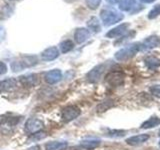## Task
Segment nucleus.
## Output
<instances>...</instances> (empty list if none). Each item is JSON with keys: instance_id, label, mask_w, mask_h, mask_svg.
Returning a JSON list of instances; mask_svg holds the SVG:
<instances>
[{"instance_id": "f257e3e1", "label": "nucleus", "mask_w": 160, "mask_h": 150, "mask_svg": "<svg viewBox=\"0 0 160 150\" xmlns=\"http://www.w3.org/2000/svg\"><path fill=\"white\" fill-rule=\"evenodd\" d=\"M139 51H141V45H140V42L128 44L115 53V59L120 62L127 61V60L133 58Z\"/></svg>"}, {"instance_id": "f03ea898", "label": "nucleus", "mask_w": 160, "mask_h": 150, "mask_svg": "<svg viewBox=\"0 0 160 150\" xmlns=\"http://www.w3.org/2000/svg\"><path fill=\"white\" fill-rule=\"evenodd\" d=\"M37 63H38L37 56H35V55H26V56H22L12 61L11 69L14 72H19L26 68L33 67Z\"/></svg>"}, {"instance_id": "7ed1b4c3", "label": "nucleus", "mask_w": 160, "mask_h": 150, "mask_svg": "<svg viewBox=\"0 0 160 150\" xmlns=\"http://www.w3.org/2000/svg\"><path fill=\"white\" fill-rule=\"evenodd\" d=\"M100 17L104 26H111V25L120 22L124 18V15L114 9H103L100 12Z\"/></svg>"}, {"instance_id": "20e7f679", "label": "nucleus", "mask_w": 160, "mask_h": 150, "mask_svg": "<svg viewBox=\"0 0 160 150\" xmlns=\"http://www.w3.org/2000/svg\"><path fill=\"white\" fill-rule=\"evenodd\" d=\"M125 75L121 71H111L105 76V81L111 87L121 86L124 83Z\"/></svg>"}, {"instance_id": "39448f33", "label": "nucleus", "mask_w": 160, "mask_h": 150, "mask_svg": "<svg viewBox=\"0 0 160 150\" xmlns=\"http://www.w3.org/2000/svg\"><path fill=\"white\" fill-rule=\"evenodd\" d=\"M43 126H44V123L40 119L31 118V119H28L26 123H25L24 130H25V132L28 134H34V133L41 131Z\"/></svg>"}, {"instance_id": "423d86ee", "label": "nucleus", "mask_w": 160, "mask_h": 150, "mask_svg": "<svg viewBox=\"0 0 160 150\" xmlns=\"http://www.w3.org/2000/svg\"><path fill=\"white\" fill-rule=\"evenodd\" d=\"M81 111H80L79 107L75 106V105H71V106L65 107L62 112H61V119L64 122H69L72 121L75 118H77Z\"/></svg>"}, {"instance_id": "0eeeda50", "label": "nucleus", "mask_w": 160, "mask_h": 150, "mask_svg": "<svg viewBox=\"0 0 160 150\" xmlns=\"http://www.w3.org/2000/svg\"><path fill=\"white\" fill-rule=\"evenodd\" d=\"M105 69H106V64H105V63L99 64V65H97V66H95L93 69H91L87 73V75H86L87 80L89 82H91V83L98 82L100 80V78H101L102 74L104 73Z\"/></svg>"}, {"instance_id": "6e6552de", "label": "nucleus", "mask_w": 160, "mask_h": 150, "mask_svg": "<svg viewBox=\"0 0 160 150\" xmlns=\"http://www.w3.org/2000/svg\"><path fill=\"white\" fill-rule=\"evenodd\" d=\"M129 28V23H122L118 25V26L112 28L111 30L106 33V37L108 38H118L121 37L123 35L128 31Z\"/></svg>"}, {"instance_id": "1a4fd4ad", "label": "nucleus", "mask_w": 160, "mask_h": 150, "mask_svg": "<svg viewBox=\"0 0 160 150\" xmlns=\"http://www.w3.org/2000/svg\"><path fill=\"white\" fill-rule=\"evenodd\" d=\"M141 45V50H150L160 46V37L156 35H152L147 38H145L142 42H140Z\"/></svg>"}, {"instance_id": "9d476101", "label": "nucleus", "mask_w": 160, "mask_h": 150, "mask_svg": "<svg viewBox=\"0 0 160 150\" xmlns=\"http://www.w3.org/2000/svg\"><path fill=\"white\" fill-rule=\"evenodd\" d=\"M19 81L25 87H34L39 83V79L36 74H28L19 77Z\"/></svg>"}, {"instance_id": "9b49d317", "label": "nucleus", "mask_w": 160, "mask_h": 150, "mask_svg": "<svg viewBox=\"0 0 160 150\" xmlns=\"http://www.w3.org/2000/svg\"><path fill=\"white\" fill-rule=\"evenodd\" d=\"M62 78V72L59 69H53L45 74L44 79L48 84H55L59 82Z\"/></svg>"}, {"instance_id": "f8f14e48", "label": "nucleus", "mask_w": 160, "mask_h": 150, "mask_svg": "<svg viewBox=\"0 0 160 150\" xmlns=\"http://www.w3.org/2000/svg\"><path fill=\"white\" fill-rule=\"evenodd\" d=\"M89 37H90V31L86 28L83 27L77 28L74 32V39L78 44L85 42Z\"/></svg>"}, {"instance_id": "ddd939ff", "label": "nucleus", "mask_w": 160, "mask_h": 150, "mask_svg": "<svg viewBox=\"0 0 160 150\" xmlns=\"http://www.w3.org/2000/svg\"><path fill=\"white\" fill-rule=\"evenodd\" d=\"M59 56V50L56 47H49L41 53V58L44 61H52Z\"/></svg>"}, {"instance_id": "4468645a", "label": "nucleus", "mask_w": 160, "mask_h": 150, "mask_svg": "<svg viewBox=\"0 0 160 150\" xmlns=\"http://www.w3.org/2000/svg\"><path fill=\"white\" fill-rule=\"evenodd\" d=\"M149 139V135L147 134H139V135H134L126 139V143L131 146H137L144 142H146Z\"/></svg>"}, {"instance_id": "2eb2a0df", "label": "nucleus", "mask_w": 160, "mask_h": 150, "mask_svg": "<svg viewBox=\"0 0 160 150\" xmlns=\"http://www.w3.org/2000/svg\"><path fill=\"white\" fill-rule=\"evenodd\" d=\"M15 86H16V80L13 78L2 80V81H0V93L10 91Z\"/></svg>"}, {"instance_id": "dca6fc26", "label": "nucleus", "mask_w": 160, "mask_h": 150, "mask_svg": "<svg viewBox=\"0 0 160 150\" xmlns=\"http://www.w3.org/2000/svg\"><path fill=\"white\" fill-rule=\"evenodd\" d=\"M68 147L66 141H51L45 145V150H65Z\"/></svg>"}, {"instance_id": "f3484780", "label": "nucleus", "mask_w": 160, "mask_h": 150, "mask_svg": "<svg viewBox=\"0 0 160 150\" xmlns=\"http://www.w3.org/2000/svg\"><path fill=\"white\" fill-rule=\"evenodd\" d=\"M100 143H101V141L98 139H85L80 142V146L86 150H93L97 148Z\"/></svg>"}, {"instance_id": "a211bd4d", "label": "nucleus", "mask_w": 160, "mask_h": 150, "mask_svg": "<svg viewBox=\"0 0 160 150\" xmlns=\"http://www.w3.org/2000/svg\"><path fill=\"white\" fill-rule=\"evenodd\" d=\"M144 63L150 70H156L160 67V59L155 56H148L144 59Z\"/></svg>"}, {"instance_id": "6ab92c4d", "label": "nucleus", "mask_w": 160, "mask_h": 150, "mask_svg": "<svg viewBox=\"0 0 160 150\" xmlns=\"http://www.w3.org/2000/svg\"><path fill=\"white\" fill-rule=\"evenodd\" d=\"M136 0H120L119 1V9L121 11L131 12L132 9L136 5Z\"/></svg>"}, {"instance_id": "aec40b11", "label": "nucleus", "mask_w": 160, "mask_h": 150, "mask_svg": "<svg viewBox=\"0 0 160 150\" xmlns=\"http://www.w3.org/2000/svg\"><path fill=\"white\" fill-rule=\"evenodd\" d=\"M87 26L94 33H98L100 30H101V25H100V22H99L98 18L94 17V16L91 17L87 21Z\"/></svg>"}, {"instance_id": "412c9836", "label": "nucleus", "mask_w": 160, "mask_h": 150, "mask_svg": "<svg viewBox=\"0 0 160 150\" xmlns=\"http://www.w3.org/2000/svg\"><path fill=\"white\" fill-rule=\"evenodd\" d=\"M159 124H160V118H158L157 116H152V117H150L148 120H146L145 122L142 123L141 128L149 129V128L156 127L157 125H159Z\"/></svg>"}, {"instance_id": "4be33fe9", "label": "nucleus", "mask_w": 160, "mask_h": 150, "mask_svg": "<svg viewBox=\"0 0 160 150\" xmlns=\"http://www.w3.org/2000/svg\"><path fill=\"white\" fill-rule=\"evenodd\" d=\"M17 122H18V119H15V118H13V119H11L9 121L8 119H6V120H4V122H3V124H1V129H2V132L3 133H6L8 130H11L15 125L17 124Z\"/></svg>"}, {"instance_id": "5701e85b", "label": "nucleus", "mask_w": 160, "mask_h": 150, "mask_svg": "<svg viewBox=\"0 0 160 150\" xmlns=\"http://www.w3.org/2000/svg\"><path fill=\"white\" fill-rule=\"evenodd\" d=\"M59 46H60V51H61V53H67L73 49L74 44L71 40H64V41L60 43Z\"/></svg>"}, {"instance_id": "b1692460", "label": "nucleus", "mask_w": 160, "mask_h": 150, "mask_svg": "<svg viewBox=\"0 0 160 150\" xmlns=\"http://www.w3.org/2000/svg\"><path fill=\"white\" fill-rule=\"evenodd\" d=\"M160 15V4H156L148 13V19H155Z\"/></svg>"}, {"instance_id": "393cba45", "label": "nucleus", "mask_w": 160, "mask_h": 150, "mask_svg": "<svg viewBox=\"0 0 160 150\" xmlns=\"http://www.w3.org/2000/svg\"><path fill=\"white\" fill-rule=\"evenodd\" d=\"M85 2H86V5L89 9L95 10L99 7L100 3H101V0H85Z\"/></svg>"}, {"instance_id": "a878e982", "label": "nucleus", "mask_w": 160, "mask_h": 150, "mask_svg": "<svg viewBox=\"0 0 160 150\" xmlns=\"http://www.w3.org/2000/svg\"><path fill=\"white\" fill-rule=\"evenodd\" d=\"M113 105V103L111 101H104L102 102L101 104H99L98 106H97V111L98 112H103V111H106V110L109 108V107H111Z\"/></svg>"}, {"instance_id": "bb28decb", "label": "nucleus", "mask_w": 160, "mask_h": 150, "mask_svg": "<svg viewBox=\"0 0 160 150\" xmlns=\"http://www.w3.org/2000/svg\"><path fill=\"white\" fill-rule=\"evenodd\" d=\"M44 137H46V133L45 132H42V131H39L37 133H34V134H31V137H30V140L31 141H38V140H41L43 139Z\"/></svg>"}, {"instance_id": "cd10ccee", "label": "nucleus", "mask_w": 160, "mask_h": 150, "mask_svg": "<svg viewBox=\"0 0 160 150\" xmlns=\"http://www.w3.org/2000/svg\"><path fill=\"white\" fill-rule=\"evenodd\" d=\"M150 93H151L153 96L160 98V84L153 85V86L150 87Z\"/></svg>"}, {"instance_id": "c85d7f7f", "label": "nucleus", "mask_w": 160, "mask_h": 150, "mask_svg": "<svg viewBox=\"0 0 160 150\" xmlns=\"http://www.w3.org/2000/svg\"><path fill=\"white\" fill-rule=\"evenodd\" d=\"M7 72V66L4 62L0 61V76Z\"/></svg>"}, {"instance_id": "c756f323", "label": "nucleus", "mask_w": 160, "mask_h": 150, "mask_svg": "<svg viewBox=\"0 0 160 150\" xmlns=\"http://www.w3.org/2000/svg\"><path fill=\"white\" fill-rule=\"evenodd\" d=\"M5 36H6V32H5V29L3 26L0 25V43H1L3 40L5 39Z\"/></svg>"}, {"instance_id": "7c9ffc66", "label": "nucleus", "mask_w": 160, "mask_h": 150, "mask_svg": "<svg viewBox=\"0 0 160 150\" xmlns=\"http://www.w3.org/2000/svg\"><path fill=\"white\" fill-rule=\"evenodd\" d=\"M106 1H107L109 4H112V5H114V4H116V3H119L120 0H106Z\"/></svg>"}, {"instance_id": "2f4dec72", "label": "nucleus", "mask_w": 160, "mask_h": 150, "mask_svg": "<svg viewBox=\"0 0 160 150\" xmlns=\"http://www.w3.org/2000/svg\"><path fill=\"white\" fill-rule=\"evenodd\" d=\"M26 150H40V147L38 146V145H34V146L30 147V148H28Z\"/></svg>"}, {"instance_id": "473e14b6", "label": "nucleus", "mask_w": 160, "mask_h": 150, "mask_svg": "<svg viewBox=\"0 0 160 150\" xmlns=\"http://www.w3.org/2000/svg\"><path fill=\"white\" fill-rule=\"evenodd\" d=\"M142 3H145V4H148V3H152V2H154L155 0H140Z\"/></svg>"}, {"instance_id": "72a5a7b5", "label": "nucleus", "mask_w": 160, "mask_h": 150, "mask_svg": "<svg viewBox=\"0 0 160 150\" xmlns=\"http://www.w3.org/2000/svg\"><path fill=\"white\" fill-rule=\"evenodd\" d=\"M63 1L67 2V3H73V2H75V1H77V0H63Z\"/></svg>"}, {"instance_id": "f704fd0d", "label": "nucleus", "mask_w": 160, "mask_h": 150, "mask_svg": "<svg viewBox=\"0 0 160 150\" xmlns=\"http://www.w3.org/2000/svg\"><path fill=\"white\" fill-rule=\"evenodd\" d=\"M10 1H15V0H10Z\"/></svg>"}, {"instance_id": "c9c22d12", "label": "nucleus", "mask_w": 160, "mask_h": 150, "mask_svg": "<svg viewBox=\"0 0 160 150\" xmlns=\"http://www.w3.org/2000/svg\"><path fill=\"white\" fill-rule=\"evenodd\" d=\"M159 147H160V141H159Z\"/></svg>"}]
</instances>
